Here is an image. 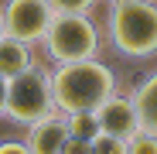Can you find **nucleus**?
<instances>
[{
    "label": "nucleus",
    "mask_w": 157,
    "mask_h": 154,
    "mask_svg": "<svg viewBox=\"0 0 157 154\" xmlns=\"http://www.w3.org/2000/svg\"><path fill=\"white\" fill-rule=\"evenodd\" d=\"M116 93V72L102 58L65 62L51 69V99L58 113H92Z\"/></svg>",
    "instance_id": "f257e3e1"
},
{
    "label": "nucleus",
    "mask_w": 157,
    "mask_h": 154,
    "mask_svg": "<svg viewBox=\"0 0 157 154\" xmlns=\"http://www.w3.org/2000/svg\"><path fill=\"white\" fill-rule=\"evenodd\" d=\"M106 38L123 58L147 62L157 55V0H109Z\"/></svg>",
    "instance_id": "f03ea898"
},
{
    "label": "nucleus",
    "mask_w": 157,
    "mask_h": 154,
    "mask_svg": "<svg viewBox=\"0 0 157 154\" xmlns=\"http://www.w3.org/2000/svg\"><path fill=\"white\" fill-rule=\"evenodd\" d=\"M41 51L51 65L99 58L102 31H99L92 14H55L44 38H41Z\"/></svg>",
    "instance_id": "7ed1b4c3"
},
{
    "label": "nucleus",
    "mask_w": 157,
    "mask_h": 154,
    "mask_svg": "<svg viewBox=\"0 0 157 154\" xmlns=\"http://www.w3.org/2000/svg\"><path fill=\"white\" fill-rule=\"evenodd\" d=\"M55 113V99H51V69L34 62L31 69L17 72L7 79V110L4 116L17 127H31L34 120Z\"/></svg>",
    "instance_id": "20e7f679"
},
{
    "label": "nucleus",
    "mask_w": 157,
    "mask_h": 154,
    "mask_svg": "<svg viewBox=\"0 0 157 154\" xmlns=\"http://www.w3.org/2000/svg\"><path fill=\"white\" fill-rule=\"evenodd\" d=\"M51 17H55V10L48 7V0H4V7H0L4 34L31 45V48L41 45Z\"/></svg>",
    "instance_id": "39448f33"
},
{
    "label": "nucleus",
    "mask_w": 157,
    "mask_h": 154,
    "mask_svg": "<svg viewBox=\"0 0 157 154\" xmlns=\"http://www.w3.org/2000/svg\"><path fill=\"white\" fill-rule=\"evenodd\" d=\"M92 116H96L102 134H113L120 140H130L140 130V116H137V106L130 99V93H113L109 99H102L92 110Z\"/></svg>",
    "instance_id": "423d86ee"
},
{
    "label": "nucleus",
    "mask_w": 157,
    "mask_h": 154,
    "mask_svg": "<svg viewBox=\"0 0 157 154\" xmlns=\"http://www.w3.org/2000/svg\"><path fill=\"white\" fill-rule=\"evenodd\" d=\"M28 130V137H24V144H28L31 154H62L65 147V137H68V127H65V113H48L41 120H34L31 127H24Z\"/></svg>",
    "instance_id": "0eeeda50"
},
{
    "label": "nucleus",
    "mask_w": 157,
    "mask_h": 154,
    "mask_svg": "<svg viewBox=\"0 0 157 154\" xmlns=\"http://www.w3.org/2000/svg\"><path fill=\"white\" fill-rule=\"evenodd\" d=\"M130 99L137 106V116H140V130H150L157 134V69L147 72L144 79L130 89Z\"/></svg>",
    "instance_id": "6e6552de"
},
{
    "label": "nucleus",
    "mask_w": 157,
    "mask_h": 154,
    "mask_svg": "<svg viewBox=\"0 0 157 154\" xmlns=\"http://www.w3.org/2000/svg\"><path fill=\"white\" fill-rule=\"evenodd\" d=\"M34 62H38V58H34V48H31V45L0 34V75H4V79H14L17 72L31 69Z\"/></svg>",
    "instance_id": "1a4fd4ad"
},
{
    "label": "nucleus",
    "mask_w": 157,
    "mask_h": 154,
    "mask_svg": "<svg viewBox=\"0 0 157 154\" xmlns=\"http://www.w3.org/2000/svg\"><path fill=\"white\" fill-rule=\"evenodd\" d=\"M65 127L72 137H86V140H92L99 134V123L92 113H65Z\"/></svg>",
    "instance_id": "9d476101"
},
{
    "label": "nucleus",
    "mask_w": 157,
    "mask_h": 154,
    "mask_svg": "<svg viewBox=\"0 0 157 154\" xmlns=\"http://www.w3.org/2000/svg\"><path fill=\"white\" fill-rule=\"evenodd\" d=\"M126 154H157V134L150 130H137L126 140Z\"/></svg>",
    "instance_id": "9b49d317"
},
{
    "label": "nucleus",
    "mask_w": 157,
    "mask_h": 154,
    "mask_svg": "<svg viewBox=\"0 0 157 154\" xmlns=\"http://www.w3.org/2000/svg\"><path fill=\"white\" fill-rule=\"evenodd\" d=\"M92 154H126V140L99 130V134L92 137Z\"/></svg>",
    "instance_id": "f8f14e48"
},
{
    "label": "nucleus",
    "mask_w": 157,
    "mask_h": 154,
    "mask_svg": "<svg viewBox=\"0 0 157 154\" xmlns=\"http://www.w3.org/2000/svg\"><path fill=\"white\" fill-rule=\"evenodd\" d=\"M48 7L55 14H92L96 0H48Z\"/></svg>",
    "instance_id": "ddd939ff"
},
{
    "label": "nucleus",
    "mask_w": 157,
    "mask_h": 154,
    "mask_svg": "<svg viewBox=\"0 0 157 154\" xmlns=\"http://www.w3.org/2000/svg\"><path fill=\"white\" fill-rule=\"evenodd\" d=\"M62 154H92V140H86V137H72V134H68Z\"/></svg>",
    "instance_id": "4468645a"
},
{
    "label": "nucleus",
    "mask_w": 157,
    "mask_h": 154,
    "mask_svg": "<svg viewBox=\"0 0 157 154\" xmlns=\"http://www.w3.org/2000/svg\"><path fill=\"white\" fill-rule=\"evenodd\" d=\"M0 154H31L28 151V144H24V140H0Z\"/></svg>",
    "instance_id": "2eb2a0df"
},
{
    "label": "nucleus",
    "mask_w": 157,
    "mask_h": 154,
    "mask_svg": "<svg viewBox=\"0 0 157 154\" xmlns=\"http://www.w3.org/2000/svg\"><path fill=\"white\" fill-rule=\"evenodd\" d=\"M4 110H7V79L0 75V116H4Z\"/></svg>",
    "instance_id": "dca6fc26"
},
{
    "label": "nucleus",
    "mask_w": 157,
    "mask_h": 154,
    "mask_svg": "<svg viewBox=\"0 0 157 154\" xmlns=\"http://www.w3.org/2000/svg\"><path fill=\"white\" fill-rule=\"evenodd\" d=\"M0 34H4V24H0Z\"/></svg>",
    "instance_id": "f3484780"
},
{
    "label": "nucleus",
    "mask_w": 157,
    "mask_h": 154,
    "mask_svg": "<svg viewBox=\"0 0 157 154\" xmlns=\"http://www.w3.org/2000/svg\"><path fill=\"white\" fill-rule=\"evenodd\" d=\"M106 4H109V0H106Z\"/></svg>",
    "instance_id": "a211bd4d"
}]
</instances>
